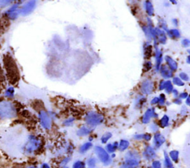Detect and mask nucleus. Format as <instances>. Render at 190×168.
<instances>
[{
    "mask_svg": "<svg viewBox=\"0 0 190 168\" xmlns=\"http://www.w3.org/2000/svg\"><path fill=\"white\" fill-rule=\"evenodd\" d=\"M16 115V108L12 103L7 101L0 102V117L2 118H13Z\"/></svg>",
    "mask_w": 190,
    "mask_h": 168,
    "instance_id": "nucleus-1",
    "label": "nucleus"
},
{
    "mask_svg": "<svg viewBox=\"0 0 190 168\" xmlns=\"http://www.w3.org/2000/svg\"><path fill=\"white\" fill-rule=\"evenodd\" d=\"M103 116L95 112H90L86 115V121L91 126H97L103 121Z\"/></svg>",
    "mask_w": 190,
    "mask_h": 168,
    "instance_id": "nucleus-2",
    "label": "nucleus"
},
{
    "mask_svg": "<svg viewBox=\"0 0 190 168\" xmlns=\"http://www.w3.org/2000/svg\"><path fill=\"white\" fill-rule=\"evenodd\" d=\"M40 146H41L40 140L34 136H31L28 142L26 143L25 150L28 153H32V152L37 150L40 147Z\"/></svg>",
    "mask_w": 190,
    "mask_h": 168,
    "instance_id": "nucleus-3",
    "label": "nucleus"
},
{
    "mask_svg": "<svg viewBox=\"0 0 190 168\" xmlns=\"http://www.w3.org/2000/svg\"><path fill=\"white\" fill-rule=\"evenodd\" d=\"M39 121L41 125L45 129H50L51 127V119L50 116L48 114L47 112L45 110H41L39 113Z\"/></svg>",
    "mask_w": 190,
    "mask_h": 168,
    "instance_id": "nucleus-4",
    "label": "nucleus"
},
{
    "mask_svg": "<svg viewBox=\"0 0 190 168\" xmlns=\"http://www.w3.org/2000/svg\"><path fill=\"white\" fill-rule=\"evenodd\" d=\"M95 152L100 161L105 164H109L111 162V158L108 152L101 147H96Z\"/></svg>",
    "mask_w": 190,
    "mask_h": 168,
    "instance_id": "nucleus-5",
    "label": "nucleus"
},
{
    "mask_svg": "<svg viewBox=\"0 0 190 168\" xmlns=\"http://www.w3.org/2000/svg\"><path fill=\"white\" fill-rule=\"evenodd\" d=\"M36 7V1H28V3H26L24 6L22 7V8L20 9L19 13L22 16H27V15L30 14L32 11L34 10V9Z\"/></svg>",
    "mask_w": 190,
    "mask_h": 168,
    "instance_id": "nucleus-6",
    "label": "nucleus"
},
{
    "mask_svg": "<svg viewBox=\"0 0 190 168\" xmlns=\"http://www.w3.org/2000/svg\"><path fill=\"white\" fill-rule=\"evenodd\" d=\"M153 90V84L149 80H145L141 84V91L144 94H150Z\"/></svg>",
    "mask_w": 190,
    "mask_h": 168,
    "instance_id": "nucleus-7",
    "label": "nucleus"
},
{
    "mask_svg": "<svg viewBox=\"0 0 190 168\" xmlns=\"http://www.w3.org/2000/svg\"><path fill=\"white\" fill-rule=\"evenodd\" d=\"M144 156L148 160H152L154 158H155L156 153L153 147H151V146H147L146 147L144 151Z\"/></svg>",
    "mask_w": 190,
    "mask_h": 168,
    "instance_id": "nucleus-8",
    "label": "nucleus"
},
{
    "mask_svg": "<svg viewBox=\"0 0 190 168\" xmlns=\"http://www.w3.org/2000/svg\"><path fill=\"white\" fill-rule=\"evenodd\" d=\"M165 142V138L160 133H156L154 138V144L156 148H159Z\"/></svg>",
    "mask_w": 190,
    "mask_h": 168,
    "instance_id": "nucleus-9",
    "label": "nucleus"
},
{
    "mask_svg": "<svg viewBox=\"0 0 190 168\" xmlns=\"http://www.w3.org/2000/svg\"><path fill=\"white\" fill-rule=\"evenodd\" d=\"M154 30L156 33V39H158L161 44H165L166 42V36L165 32L159 28H156Z\"/></svg>",
    "mask_w": 190,
    "mask_h": 168,
    "instance_id": "nucleus-10",
    "label": "nucleus"
},
{
    "mask_svg": "<svg viewBox=\"0 0 190 168\" xmlns=\"http://www.w3.org/2000/svg\"><path fill=\"white\" fill-rule=\"evenodd\" d=\"M153 116L154 117L157 116V115L154 113V109H149V110H147V111L145 112V114L143 116V119H142L143 123H144V124H147V123H149V121H150L151 118Z\"/></svg>",
    "mask_w": 190,
    "mask_h": 168,
    "instance_id": "nucleus-11",
    "label": "nucleus"
},
{
    "mask_svg": "<svg viewBox=\"0 0 190 168\" xmlns=\"http://www.w3.org/2000/svg\"><path fill=\"white\" fill-rule=\"evenodd\" d=\"M160 73H161V75H163V78H169L172 77V72L166 66H162L160 67Z\"/></svg>",
    "mask_w": 190,
    "mask_h": 168,
    "instance_id": "nucleus-12",
    "label": "nucleus"
},
{
    "mask_svg": "<svg viewBox=\"0 0 190 168\" xmlns=\"http://www.w3.org/2000/svg\"><path fill=\"white\" fill-rule=\"evenodd\" d=\"M165 59H166V63H167V64L169 65V68H170L171 71H174V70H177V62H176L174 60H173L172 58L169 56H166Z\"/></svg>",
    "mask_w": 190,
    "mask_h": 168,
    "instance_id": "nucleus-13",
    "label": "nucleus"
},
{
    "mask_svg": "<svg viewBox=\"0 0 190 168\" xmlns=\"http://www.w3.org/2000/svg\"><path fill=\"white\" fill-rule=\"evenodd\" d=\"M156 70H158L160 69V63L162 61V53L160 50L158 49V47H157L156 46Z\"/></svg>",
    "mask_w": 190,
    "mask_h": 168,
    "instance_id": "nucleus-14",
    "label": "nucleus"
},
{
    "mask_svg": "<svg viewBox=\"0 0 190 168\" xmlns=\"http://www.w3.org/2000/svg\"><path fill=\"white\" fill-rule=\"evenodd\" d=\"M126 160H135V161H140V156L135 151H130L126 155Z\"/></svg>",
    "mask_w": 190,
    "mask_h": 168,
    "instance_id": "nucleus-15",
    "label": "nucleus"
},
{
    "mask_svg": "<svg viewBox=\"0 0 190 168\" xmlns=\"http://www.w3.org/2000/svg\"><path fill=\"white\" fill-rule=\"evenodd\" d=\"M145 7H146V10L148 15L150 16H152L153 15H154V8H153L152 2L149 1H146V2H145Z\"/></svg>",
    "mask_w": 190,
    "mask_h": 168,
    "instance_id": "nucleus-16",
    "label": "nucleus"
},
{
    "mask_svg": "<svg viewBox=\"0 0 190 168\" xmlns=\"http://www.w3.org/2000/svg\"><path fill=\"white\" fill-rule=\"evenodd\" d=\"M152 47L151 44H145L144 47V56L146 58H149L152 56Z\"/></svg>",
    "mask_w": 190,
    "mask_h": 168,
    "instance_id": "nucleus-17",
    "label": "nucleus"
},
{
    "mask_svg": "<svg viewBox=\"0 0 190 168\" xmlns=\"http://www.w3.org/2000/svg\"><path fill=\"white\" fill-rule=\"evenodd\" d=\"M168 35L171 38H177L180 37V32L177 29H171V30H168Z\"/></svg>",
    "mask_w": 190,
    "mask_h": 168,
    "instance_id": "nucleus-18",
    "label": "nucleus"
},
{
    "mask_svg": "<svg viewBox=\"0 0 190 168\" xmlns=\"http://www.w3.org/2000/svg\"><path fill=\"white\" fill-rule=\"evenodd\" d=\"M165 155V160H164V166L166 168H173V164L171 163L169 156L166 152H164Z\"/></svg>",
    "mask_w": 190,
    "mask_h": 168,
    "instance_id": "nucleus-19",
    "label": "nucleus"
},
{
    "mask_svg": "<svg viewBox=\"0 0 190 168\" xmlns=\"http://www.w3.org/2000/svg\"><path fill=\"white\" fill-rule=\"evenodd\" d=\"M118 147H119L118 143L114 142V144H108V145L106 146V149H107V151L109 152H110V153H112V152H114V151L116 150V149H117Z\"/></svg>",
    "mask_w": 190,
    "mask_h": 168,
    "instance_id": "nucleus-20",
    "label": "nucleus"
},
{
    "mask_svg": "<svg viewBox=\"0 0 190 168\" xmlns=\"http://www.w3.org/2000/svg\"><path fill=\"white\" fill-rule=\"evenodd\" d=\"M169 117L167 116L166 115H163V118L160 119V125L161 127H166L169 125Z\"/></svg>",
    "mask_w": 190,
    "mask_h": 168,
    "instance_id": "nucleus-21",
    "label": "nucleus"
},
{
    "mask_svg": "<svg viewBox=\"0 0 190 168\" xmlns=\"http://www.w3.org/2000/svg\"><path fill=\"white\" fill-rule=\"evenodd\" d=\"M91 132V130L88 127H83L80 129L78 131H77V135H86L88 134H89Z\"/></svg>",
    "mask_w": 190,
    "mask_h": 168,
    "instance_id": "nucleus-22",
    "label": "nucleus"
},
{
    "mask_svg": "<svg viewBox=\"0 0 190 168\" xmlns=\"http://www.w3.org/2000/svg\"><path fill=\"white\" fill-rule=\"evenodd\" d=\"M129 146V142L126 140H121L119 144V148L120 149V150H125L128 148V147Z\"/></svg>",
    "mask_w": 190,
    "mask_h": 168,
    "instance_id": "nucleus-23",
    "label": "nucleus"
},
{
    "mask_svg": "<svg viewBox=\"0 0 190 168\" xmlns=\"http://www.w3.org/2000/svg\"><path fill=\"white\" fill-rule=\"evenodd\" d=\"M169 155H170L171 158L174 161V162H177L178 161V156L179 152L177 150H172L169 152Z\"/></svg>",
    "mask_w": 190,
    "mask_h": 168,
    "instance_id": "nucleus-24",
    "label": "nucleus"
},
{
    "mask_svg": "<svg viewBox=\"0 0 190 168\" xmlns=\"http://www.w3.org/2000/svg\"><path fill=\"white\" fill-rule=\"evenodd\" d=\"M92 147V144L91 142L85 143L84 144H83V145L81 146L80 150L81 152H86V151L89 150V149H90Z\"/></svg>",
    "mask_w": 190,
    "mask_h": 168,
    "instance_id": "nucleus-25",
    "label": "nucleus"
},
{
    "mask_svg": "<svg viewBox=\"0 0 190 168\" xmlns=\"http://www.w3.org/2000/svg\"><path fill=\"white\" fill-rule=\"evenodd\" d=\"M170 84H171V81H161L160 82V85H159V89H160V90H163V89H166V87H167L168 85H169Z\"/></svg>",
    "mask_w": 190,
    "mask_h": 168,
    "instance_id": "nucleus-26",
    "label": "nucleus"
},
{
    "mask_svg": "<svg viewBox=\"0 0 190 168\" xmlns=\"http://www.w3.org/2000/svg\"><path fill=\"white\" fill-rule=\"evenodd\" d=\"M111 137H112V133H111V132H107V133L104 134L101 138L102 143H103V144L106 143L108 141V140H109Z\"/></svg>",
    "mask_w": 190,
    "mask_h": 168,
    "instance_id": "nucleus-27",
    "label": "nucleus"
},
{
    "mask_svg": "<svg viewBox=\"0 0 190 168\" xmlns=\"http://www.w3.org/2000/svg\"><path fill=\"white\" fill-rule=\"evenodd\" d=\"M86 167V164L82 161H77L75 164H73V168H85Z\"/></svg>",
    "mask_w": 190,
    "mask_h": 168,
    "instance_id": "nucleus-28",
    "label": "nucleus"
},
{
    "mask_svg": "<svg viewBox=\"0 0 190 168\" xmlns=\"http://www.w3.org/2000/svg\"><path fill=\"white\" fill-rule=\"evenodd\" d=\"M96 163H97V160L95 159V158H91L88 160V166H89L90 168H95Z\"/></svg>",
    "mask_w": 190,
    "mask_h": 168,
    "instance_id": "nucleus-29",
    "label": "nucleus"
},
{
    "mask_svg": "<svg viewBox=\"0 0 190 168\" xmlns=\"http://www.w3.org/2000/svg\"><path fill=\"white\" fill-rule=\"evenodd\" d=\"M13 94H14V89L12 87H9L5 92V95L7 97H12L13 95Z\"/></svg>",
    "mask_w": 190,
    "mask_h": 168,
    "instance_id": "nucleus-30",
    "label": "nucleus"
},
{
    "mask_svg": "<svg viewBox=\"0 0 190 168\" xmlns=\"http://www.w3.org/2000/svg\"><path fill=\"white\" fill-rule=\"evenodd\" d=\"M173 83L177 86H183L184 84V83L181 81V79H180L177 77H175V78H173Z\"/></svg>",
    "mask_w": 190,
    "mask_h": 168,
    "instance_id": "nucleus-31",
    "label": "nucleus"
},
{
    "mask_svg": "<svg viewBox=\"0 0 190 168\" xmlns=\"http://www.w3.org/2000/svg\"><path fill=\"white\" fill-rule=\"evenodd\" d=\"M151 68H152V63L149 62V61L146 62L144 64V65H143V70L144 71H149Z\"/></svg>",
    "mask_w": 190,
    "mask_h": 168,
    "instance_id": "nucleus-32",
    "label": "nucleus"
},
{
    "mask_svg": "<svg viewBox=\"0 0 190 168\" xmlns=\"http://www.w3.org/2000/svg\"><path fill=\"white\" fill-rule=\"evenodd\" d=\"M143 30H144L146 36H147L148 38H152V34H151V31H150V29H149V27H143Z\"/></svg>",
    "mask_w": 190,
    "mask_h": 168,
    "instance_id": "nucleus-33",
    "label": "nucleus"
},
{
    "mask_svg": "<svg viewBox=\"0 0 190 168\" xmlns=\"http://www.w3.org/2000/svg\"><path fill=\"white\" fill-rule=\"evenodd\" d=\"M160 27H162L163 29H164L165 30H167L168 31L167 25H166V22H165L164 20H163V19L160 20Z\"/></svg>",
    "mask_w": 190,
    "mask_h": 168,
    "instance_id": "nucleus-34",
    "label": "nucleus"
},
{
    "mask_svg": "<svg viewBox=\"0 0 190 168\" xmlns=\"http://www.w3.org/2000/svg\"><path fill=\"white\" fill-rule=\"evenodd\" d=\"M164 103H165V95H163V94H161V95H160V97H159L158 104H160V105H163Z\"/></svg>",
    "mask_w": 190,
    "mask_h": 168,
    "instance_id": "nucleus-35",
    "label": "nucleus"
},
{
    "mask_svg": "<svg viewBox=\"0 0 190 168\" xmlns=\"http://www.w3.org/2000/svg\"><path fill=\"white\" fill-rule=\"evenodd\" d=\"M153 168H161V163L159 161H154L152 163Z\"/></svg>",
    "mask_w": 190,
    "mask_h": 168,
    "instance_id": "nucleus-36",
    "label": "nucleus"
},
{
    "mask_svg": "<svg viewBox=\"0 0 190 168\" xmlns=\"http://www.w3.org/2000/svg\"><path fill=\"white\" fill-rule=\"evenodd\" d=\"M180 77L181 78L182 80H183V81H188V79H189V77H188L187 74H186V73H180Z\"/></svg>",
    "mask_w": 190,
    "mask_h": 168,
    "instance_id": "nucleus-37",
    "label": "nucleus"
},
{
    "mask_svg": "<svg viewBox=\"0 0 190 168\" xmlns=\"http://www.w3.org/2000/svg\"><path fill=\"white\" fill-rule=\"evenodd\" d=\"M182 44L183 45V47H188L190 45V41L187 38H185L182 41Z\"/></svg>",
    "mask_w": 190,
    "mask_h": 168,
    "instance_id": "nucleus-38",
    "label": "nucleus"
},
{
    "mask_svg": "<svg viewBox=\"0 0 190 168\" xmlns=\"http://www.w3.org/2000/svg\"><path fill=\"white\" fill-rule=\"evenodd\" d=\"M165 90H166V93H171V92L173 91V86L171 85V84H170L169 85H168L167 87H166V89H165Z\"/></svg>",
    "mask_w": 190,
    "mask_h": 168,
    "instance_id": "nucleus-39",
    "label": "nucleus"
},
{
    "mask_svg": "<svg viewBox=\"0 0 190 168\" xmlns=\"http://www.w3.org/2000/svg\"><path fill=\"white\" fill-rule=\"evenodd\" d=\"M140 98H140V99H138V98H137V105H142V104H143V103L145 101V98H144V97L141 96Z\"/></svg>",
    "mask_w": 190,
    "mask_h": 168,
    "instance_id": "nucleus-40",
    "label": "nucleus"
},
{
    "mask_svg": "<svg viewBox=\"0 0 190 168\" xmlns=\"http://www.w3.org/2000/svg\"><path fill=\"white\" fill-rule=\"evenodd\" d=\"M151 138H152V135H151L150 134H143V138H144L145 140H146V141H149V140L151 139Z\"/></svg>",
    "mask_w": 190,
    "mask_h": 168,
    "instance_id": "nucleus-41",
    "label": "nucleus"
},
{
    "mask_svg": "<svg viewBox=\"0 0 190 168\" xmlns=\"http://www.w3.org/2000/svg\"><path fill=\"white\" fill-rule=\"evenodd\" d=\"M159 102V98L158 97H155V98H153V100L151 101V104H157Z\"/></svg>",
    "mask_w": 190,
    "mask_h": 168,
    "instance_id": "nucleus-42",
    "label": "nucleus"
},
{
    "mask_svg": "<svg viewBox=\"0 0 190 168\" xmlns=\"http://www.w3.org/2000/svg\"><path fill=\"white\" fill-rule=\"evenodd\" d=\"M187 96H188V93H186V92H183V93L180 94V98H187Z\"/></svg>",
    "mask_w": 190,
    "mask_h": 168,
    "instance_id": "nucleus-43",
    "label": "nucleus"
},
{
    "mask_svg": "<svg viewBox=\"0 0 190 168\" xmlns=\"http://www.w3.org/2000/svg\"><path fill=\"white\" fill-rule=\"evenodd\" d=\"M73 121H74L73 118H70V119H69V120H67L66 121H65V124H66V125H70V124H72Z\"/></svg>",
    "mask_w": 190,
    "mask_h": 168,
    "instance_id": "nucleus-44",
    "label": "nucleus"
},
{
    "mask_svg": "<svg viewBox=\"0 0 190 168\" xmlns=\"http://www.w3.org/2000/svg\"><path fill=\"white\" fill-rule=\"evenodd\" d=\"M174 103H175L176 104H180L181 103V99L180 98H175L174 100Z\"/></svg>",
    "mask_w": 190,
    "mask_h": 168,
    "instance_id": "nucleus-45",
    "label": "nucleus"
},
{
    "mask_svg": "<svg viewBox=\"0 0 190 168\" xmlns=\"http://www.w3.org/2000/svg\"><path fill=\"white\" fill-rule=\"evenodd\" d=\"M134 138H137V139H142V138H143V135H136L135 136H134Z\"/></svg>",
    "mask_w": 190,
    "mask_h": 168,
    "instance_id": "nucleus-46",
    "label": "nucleus"
},
{
    "mask_svg": "<svg viewBox=\"0 0 190 168\" xmlns=\"http://www.w3.org/2000/svg\"><path fill=\"white\" fill-rule=\"evenodd\" d=\"M152 130H153V131L157 130V126L154 125V124H152V125L151 126V129H152Z\"/></svg>",
    "mask_w": 190,
    "mask_h": 168,
    "instance_id": "nucleus-47",
    "label": "nucleus"
},
{
    "mask_svg": "<svg viewBox=\"0 0 190 168\" xmlns=\"http://www.w3.org/2000/svg\"><path fill=\"white\" fill-rule=\"evenodd\" d=\"M120 168H136V167H130V166H128V165H126V164H124V165L121 166V167H120Z\"/></svg>",
    "mask_w": 190,
    "mask_h": 168,
    "instance_id": "nucleus-48",
    "label": "nucleus"
},
{
    "mask_svg": "<svg viewBox=\"0 0 190 168\" xmlns=\"http://www.w3.org/2000/svg\"><path fill=\"white\" fill-rule=\"evenodd\" d=\"M41 168H51V167H49V165L48 164H43L42 165Z\"/></svg>",
    "mask_w": 190,
    "mask_h": 168,
    "instance_id": "nucleus-49",
    "label": "nucleus"
},
{
    "mask_svg": "<svg viewBox=\"0 0 190 168\" xmlns=\"http://www.w3.org/2000/svg\"><path fill=\"white\" fill-rule=\"evenodd\" d=\"M186 104H187L188 105H190V96L188 97L187 99H186Z\"/></svg>",
    "mask_w": 190,
    "mask_h": 168,
    "instance_id": "nucleus-50",
    "label": "nucleus"
},
{
    "mask_svg": "<svg viewBox=\"0 0 190 168\" xmlns=\"http://www.w3.org/2000/svg\"><path fill=\"white\" fill-rule=\"evenodd\" d=\"M173 93H174V95H175V96H177V90H173Z\"/></svg>",
    "mask_w": 190,
    "mask_h": 168,
    "instance_id": "nucleus-51",
    "label": "nucleus"
},
{
    "mask_svg": "<svg viewBox=\"0 0 190 168\" xmlns=\"http://www.w3.org/2000/svg\"><path fill=\"white\" fill-rule=\"evenodd\" d=\"M173 23H174V24H175L176 26L177 25V19H173Z\"/></svg>",
    "mask_w": 190,
    "mask_h": 168,
    "instance_id": "nucleus-52",
    "label": "nucleus"
},
{
    "mask_svg": "<svg viewBox=\"0 0 190 168\" xmlns=\"http://www.w3.org/2000/svg\"><path fill=\"white\" fill-rule=\"evenodd\" d=\"M186 61H187V63H189V64H190V55H189V56H188L187 60H186Z\"/></svg>",
    "mask_w": 190,
    "mask_h": 168,
    "instance_id": "nucleus-53",
    "label": "nucleus"
},
{
    "mask_svg": "<svg viewBox=\"0 0 190 168\" xmlns=\"http://www.w3.org/2000/svg\"><path fill=\"white\" fill-rule=\"evenodd\" d=\"M27 168H39V167H36V166H31V167H27Z\"/></svg>",
    "mask_w": 190,
    "mask_h": 168,
    "instance_id": "nucleus-54",
    "label": "nucleus"
},
{
    "mask_svg": "<svg viewBox=\"0 0 190 168\" xmlns=\"http://www.w3.org/2000/svg\"><path fill=\"white\" fill-rule=\"evenodd\" d=\"M188 52H189V53H190V50H188Z\"/></svg>",
    "mask_w": 190,
    "mask_h": 168,
    "instance_id": "nucleus-55",
    "label": "nucleus"
},
{
    "mask_svg": "<svg viewBox=\"0 0 190 168\" xmlns=\"http://www.w3.org/2000/svg\"><path fill=\"white\" fill-rule=\"evenodd\" d=\"M64 168H69V167H64Z\"/></svg>",
    "mask_w": 190,
    "mask_h": 168,
    "instance_id": "nucleus-56",
    "label": "nucleus"
}]
</instances>
